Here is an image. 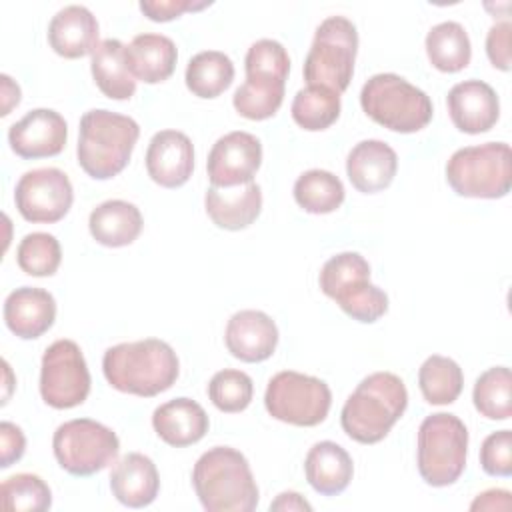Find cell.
<instances>
[{"mask_svg":"<svg viewBox=\"0 0 512 512\" xmlns=\"http://www.w3.org/2000/svg\"><path fill=\"white\" fill-rule=\"evenodd\" d=\"M98 20L86 8L78 4L64 6L58 10L48 24L50 48L62 58H82L96 50L98 42Z\"/></svg>","mask_w":512,"mask_h":512,"instance_id":"21","label":"cell"},{"mask_svg":"<svg viewBox=\"0 0 512 512\" xmlns=\"http://www.w3.org/2000/svg\"><path fill=\"white\" fill-rule=\"evenodd\" d=\"M296 204L310 214H330L344 202V184L328 170H308L294 182Z\"/></svg>","mask_w":512,"mask_h":512,"instance_id":"33","label":"cell"},{"mask_svg":"<svg viewBox=\"0 0 512 512\" xmlns=\"http://www.w3.org/2000/svg\"><path fill=\"white\" fill-rule=\"evenodd\" d=\"M360 104L376 124L400 134L426 128L434 112L432 100L424 90L392 72L368 78L360 92Z\"/></svg>","mask_w":512,"mask_h":512,"instance_id":"6","label":"cell"},{"mask_svg":"<svg viewBox=\"0 0 512 512\" xmlns=\"http://www.w3.org/2000/svg\"><path fill=\"white\" fill-rule=\"evenodd\" d=\"M110 490L116 500L128 508H144L152 504L160 490L156 464L140 452L122 456L110 472Z\"/></svg>","mask_w":512,"mask_h":512,"instance_id":"24","label":"cell"},{"mask_svg":"<svg viewBox=\"0 0 512 512\" xmlns=\"http://www.w3.org/2000/svg\"><path fill=\"white\" fill-rule=\"evenodd\" d=\"M4 510L16 512H44L52 506V492L48 484L28 472L14 474L2 482L0 488Z\"/></svg>","mask_w":512,"mask_h":512,"instance_id":"36","label":"cell"},{"mask_svg":"<svg viewBox=\"0 0 512 512\" xmlns=\"http://www.w3.org/2000/svg\"><path fill=\"white\" fill-rule=\"evenodd\" d=\"M418 384L428 404L444 406L452 404L460 396L464 386V374L452 358L432 354L422 362L418 370Z\"/></svg>","mask_w":512,"mask_h":512,"instance_id":"32","label":"cell"},{"mask_svg":"<svg viewBox=\"0 0 512 512\" xmlns=\"http://www.w3.org/2000/svg\"><path fill=\"white\" fill-rule=\"evenodd\" d=\"M14 202L20 216L36 224H52L62 220L72 202L74 190L70 178L58 168H36L20 176Z\"/></svg>","mask_w":512,"mask_h":512,"instance_id":"14","label":"cell"},{"mask_svg":"<svg viewBox=\"0 0 512 512\" xmlns=\"http://www.w3.org/2000/svg\"><path fill=\"white\" fill-rule=\"evenodd\" d=\"M468 430L464 422L446 412L430 414L418 428V472L430 486L454 484L466 468Z\"/></svg>","mask_w":512,"mask_h":512,"instance_id":"9","label":"cell"},{"mask_svg":"<svg viewBox=\"0 0 512 512\" xmlns=\"http://www.w3.org/2000/svg\"><path fill=\"white\" fill-rule=\"evenodd\" d=\"M66 138V120L50 108L30 110L8 130V144L12 152L26 160L58 156L66 146Z\"/></svg>","mask_w":512,"mask_h":512,"instance_id":"16","label":"cell"},{"mask_svg":"<svg viewBox=\"0 0 512 512\" xmlns=\"http://www.w3.org/2000/svg\"><path fill=\"white\" fill-rule=\"evenodd\" d=\"M308 484L322 496H336L344 492L352 480L354 464L350 454L336 442H316L304 460Z\"/></svg>","mask_w":512,"mask_h":512,"instance_id":"26","label":"cell"},{"mask_svg":"<svg viewBox=\"0 0 512 512\" xmlns=\"http://www.w3.org/2000/svg\"><path fill=\"white\" fill-rule=\"evenodd\" d=\"M356 52L358 32L348 18L322 20L304 60L306 86H324L342 94L352 80Z\"/></svg>","mask_w":512,"mask_h":512,"instance_id":"10","label":"cell"},{"mask_svg":"<svg viewBox=\"0 0 512 512\" xmlns=\"http://www.w3.org/2000/svg\"><path fill=\"white\" fill-rule=\"evenodd\" d=\"M408 406V390L400 376L374 372L348 396L340 412L342 430L360 444H376L388 436Z\"/></svg>","mask_w":512,"mask_h":512,"instance_id":"3","label":"cell"},{"mask_svg":"<svg viewBox=\"0 0 512 512\" xmlns=\"http://www.w3.org/2000/svg\"><path fill=\"white\" fill-rule=\"evenodd\" d=\"M140 126L134 118L104 108L88 110L80 118L76 156L80 168L94 180L120 174L138 142Z\"/></svg>","mask_w":512,"mask_h":512,"instance_id":"4","label":"cell"},{"mask_svg":"<svg viewBox=\"0 0 512 512\" xmlns=\"http://www.w3.org/2000/svg\"><path fill=\"white\" fill-rule=\"evenodd\" d=\"M450 188L464 198H502L512 186V152L506 142L456 150L446 162Z\"/></svg>","mask_w":512,"mask_h":512,"instance_id":"8","label":"cell"},{"mask_svg":"<svg viewBox=\"0 0 512 512\" xmlns=\"http://www.w3.org/2000/svg\"><path fill=\"white\" fill-rule=\"evenodd\" d=\"M472 400L476 410L488 420H508L512 416V374L506 366L482 372L474 384Z\"/></svg>","mask_w":512,"mask_h":512,"instance_id":"35","label":"cell"},{"mask_svg":"<svg viewBox=\"0 0 512 512\" xmlns=\"http://www.w3.org/2000/svg\"><path fill=\"white\" fill-rule=\"evenodd\" d=\"M224 342L228 352L242 362L268 360L278 344V328L274 320L260 310H240L226 324Z\"/></svg>","mask_w":512,"mask_h":512,"instance_id":"19","label":"cell"},{"mask_svg":"<svg viewBox=\"0 0 512 512\" xmlns=\"http://www.w3.org/2000/svg\"><path fill=\"white\" fill-rule=\"evenodd\" d=\"M448 114L452 124L466 134L488 132L500 116V102L494 88L482 80H464L450 88Z\"/></svg>","mask_w":512,"mask_h":512,"instance_id":"18","label":"cell"},{"mask_svg":"<svg viewBox=\"0 0 512 512\" xmlns=\"http://www.w3.org/2000/svg\"><path fill=\"white\" fill-rule=\"evenodd\" d=\"M0 466L10 468L14 462H18L26 450V438L22 430L12 422L0 424Z\"/></svg>","mask_w":512,"mask_h":512,"instance_id":"42","label":"cell"},{"mask_svg":"<svg viewBox=\"0 0 512 512\" xmlns=\"http://www.w3.org/2000/svg\"><path fill=\"white\" fill-rule=\"evenodd\" d=\"M0 80H2V100H4L0 114L8 116L10 110L14 106H18V102H20V88L16 82H12V78L8 74H2Z\"/></svg>","mask_w":512,"mask_h":512,"instance_id":"45","label":"cell"},{"mask_svg":"<svg viewBox=\"0 0 512 512\" xmlns=\"http://www.w3.org/2000/svg\"><path fill=\"white\" fill-rule=\"evenodd\" d=\"M268 414L292 426H318L332 406V392L320 378L294 370L278 372L270 378L264 394Z\"/></svg>","mask_w":512,"mask_h":512,"instance_id":"12","label":"cell"},{"mask_svg":"<svg viewBox=\"0 0 512 512\" xmlns=\"http://www.w3.org/2000/svg\"><path fill=\"white\" fill-rule=\"evenodd\" d=\"M192 486L208 512H252L260 498L246 456L230 446H214L196 460Z\"/></svg>","mask_w":512,"mask_h":512,"instance_id":"2","label":"cell"},{"mask_svg":"<svg viewBox=\"0 0 512 512\" xmlns=\"http://www.w3.org/2000/svg\"><path fill=\"white\" fill-rule=\"evenodd\" d=\"M184 80L194 96L216 98L232 84L234 64L224 52L204 50L190 58Z\"/></svg>","mask_w":512,"mask_h":512,"instance_id":"31","label":"cell"},{"mask_svg":"<svg viewBox=\"0 0 512 512\" xmlns=\"http://www.w3.org/2000/svg\"><path fill=\"white\" fill-rule=\"evenodd\" d=\"M320 288L350 318L372 324L388 310V296L370 284V264L358 252H340L320 270Z\"/></svg>","mask_w":512,"mask_h":512,"instance_id":"7","label":"cell"},{"mask_svg":"<svg viewBox=\"0 0 512 512\" xmlns=\"http://www.w3.org/2000/svg\"><path fill=\"white\" fill-rule=\"evenodd\" d=\"M142 214L138 206L126 200H106L98 204L88 218L92 238L108 248L132 244L142 232Z\"/></svg>","mask_w":512,"mask_h":512,"instance_id":"27","label":"cell"},{"mask_svg":"<svg viewBox=\"0 0 512 512\" xmlns=\"http://www.w3.org/2000/svg\"><path fill=\"white\" fill-rule=\"evenodd\" d=\"M92 78L100 92L112 100H128L136 92V78L128 68L126 46L116 38L102 40L92 52Z\"/></svg>","mask_w":512,"mask_h":512,"instance_id":"29","label":"cell"},{"mask_svg":"<svg viewBox=\"0 0 512 512\" xmlns=\"http://www.w3.org/2000/svg\"><path fill=\"white\" fill-rule=\"evenodd\" d=\"M152 426L166 444L184 448L202 440L210 422L198 402L182 396L160 404L152 414Z\"/></svg>","mask_w":512,"mask_h":512,"instance_id":"25","label":"cell"},{"mask_svg":"<svg viewBox=\"0 0 512 512\" xmlns=\"http://www.w3.org/2000/svg\"><path fill=\"white\" fill-rule=\"evenodd\" d=\"M52 448L68 474L92 476L116 460L120 440L112 428L96 420L74 418L56 428Z\"/></svg>","mask_w":512,"mask_h":512,"instance_id":"11","label":"cell"},{"mask_svg":"<svg viewBox=\"0 0 512 512\" xmlns=\"http://www.w3.org/2000/svg\"><path fill=\"white\" fill-rule=\"evenodd\" d=\"M252 394H254L252 378L246 372L234 370V368L216 372L208 384V398L218 410L228 414L246 410L248 404L252 402Z\"/></svg>","mask_w":512,"mask_h":512,"instance_id":"38","label":"cell"},{"mask_svg":"<svg viewBox=\"0 0 512 512\" xmlns=\"http://www.w3.org/2000/svg\"><path fill=\"white\" fill-rule=\"evenodd\" d=\"M398 170L396 152L382 140L358 142L346 158V174L352 186L364 194L388 188Z\"/></svg>","mask_w":512,"mask_h":512,"instance_id":"22","label":"cell"},{"mask_svg":"<svg viewBox=\"0 0 512 512\" xmlns=\"http://www.w3.org/2000/svg\"><path fill=\"white\" fill-rule=\"evenodd\" d=\"M512 508V498L508 490L492 488L474 498L470 504V510H510Z\"/></svg>","mask_w":512,"mask_h":512,"instance_id":"43","label":"cell"},{"mask_svg":"<svg viewBox=\"0 0 512 512\" xmlns=\"http://www.w3.org/2000/svg\"><path fill=\"white\" fill-rule=\"evenodd\" d=\"M102 370L118 392L152 398L172 388L180 374V362L170 344L144 338L110 346L104 352Z\"/></svg>","mask_w":512,"mask_h":512,"instance_id":"1","label":"cell"},{"mask_svg":"<svg viewBox=\"0 0 512 512\" xmlns=\"http://www.w3.org/2000/svg\"><path fill=\"white\" fill-rule=\"evenodd\" d=\"M204 206L218 228L244 230L260 216L262 190L256 182L232 188L210 186L204 196Z\"/></svg>","mask_w":512,"mask_h":512,"instance_id":"23","label":"cell"},{"mask_svg":"<svg viewBox=\"0 0 512 512\" xmlns=\"http://www.w3.org/2000/svg\"><path fill=\"white\" fill-rule=\"evenodd\" d=\"M246 80L236 88L232 104L248 120L272 118L284 100V86L290 72L286 48L270 38L254 42L244 58Z\"/></svg>","mask_w":512,"mask_h":512,"instance_id":"5","label":"cell"},{"mask_svg":"<svg viewBox=\"0 0 512 512\" xmlns=\"http://www.w3.org/2000/svg\"><path fill=\"white\" fill-rule=\"evenodd\" d=\"M128 68L136 80L158 84L172 76L178 60L176 44L164 34H138L126 46Z\"/></svg>","mask_w":512,"mask_h":512,"instance_id":"28","label":"cell"},{"mask_svg":"<svg viewBox=\"0 0 512 512\" xmlns=\"http://www.w3.org/2000/svg\"><path fill=\"white\" fill-rule=\"evenodd\" d=\"M290 112L300 128L308 132L326 130L340 116V94L324 86H306L296 92Z\"/></svg>","mask_w":512,"mask_h":512,"instance_id":"34","label":"cell"},{"mask_svg":"<svg viewBox=\"0 0 512 512\" xmlns=\"http://www.w3.org/2000/svg\"><path fill=\"white\" fill-rule=\"evenodd\" d=\"M510 34H512V24L510 20L496 22L486 36V54L488 60L492 62L494 68L508 72L510 70Z\"/></svg>","mask_w":512,"mask_h":512,"instance_id":"40","label":"cell"},{"mask_svg":"<svg viewBox=\"0 0 512 512\" xmlns=\"http://www.w3.org/2000/svg\"><path fill=\"white\" fill-rule=\"evenodd\" d=\"M262 164V144L250 132H228L220 136L206 160L212 186L232 188L252 182Z\"/></svg>","mask_w":512,"mask_h":512,"instance_id":"15","label":"cell"},{"mask_svg":"<svg viewBox=\"0 0 512 512\" xmlns=\"http://www.w3.org/2000/svg\"><path fill=\"white\" fill-rule=\"evenodd\" d=\"M56 320V300L44 288L22 286L4 300V322L22 340L40 338Z\"/></svg>","mask_w":512,"mask_h":512,"instance_id":"20","label":"cell"},{"mask_svg":"<svg viewBox=\"0 0 512 512\" xmlns=\"http://www.w3.org/2000/svg\"><path fill=\"white\" fill-rule=\"evenodd\" d=\"M426 54L440 72H460L470 64L472 46L468 32L458 22H440L426 34Z\"/></svg>","mask_w":512,"mask_h":512,"instance_id":"30","label":"cell"},{"mask_svg":"<svg viewBox=\"0 0 512 512\" xmlns=\"http://www.w3.org/2000/svg\"><path fill=\"white\" fill-rule=\"evenodd\" d=\"M62 260L60 242L48 232L26 234L16 250V262L28 276H52Z\"/></svg>","mask_w":512,"mask_h":512,"instance_id":"37","label":"cell"},{"mask_svg":"<svg viewBox=\"0 0 512 512\" xmlns=\"http://www.w3.org/2000/svg\"><path fill=\"white\" fill-rule=\"evenodd\" d=\"M270 510H312V506L298 492H282L270 504Z\"/></svg>","mask_w":512,"mask_h":512,"instance_id":"44","label":"cell"},{"mask_svg":"<svg viewBox=\"0 0 512 512\" xmlns=\"http://www.w3.org/2000/svg\"><path fill=\"white\" fill-rule=\"evenodd\" d=\"M482 470L490 476L508 478L512 474V432L498 430L486 436L480 446Z\"/></svg>","mask_w":512,"mask_h":512,"instance_id":"39","label":"cell"},{"mask_svg":"<svg viewBox=\"0 0 512 512\" xmlns=\"http://www.w3.org/2000/svg\"><path fill=\"white\" fill-rule=\"evenodd\" d=\"M194 170V146L184 132L160 130L146 150V172L162 188L186 184Z\"/></svg>","mask_w":512,"mask_h":512,"instance_id":"17","label":"cell"},{"mask_svg":"<svg viewBox=\"0 0 512 512\" xmlns=\"http://www.w3.org/2000/svg\"><path fill=\"white\" fill-rule=\"evenodd\" d=\"M90 394V372L80 346L74 340H56L42 356L40 396L56 408L80 406Z\"/></svg>","mask_w":512,"mask_h":512,"instance_id":"13","label":"cell"},{"mask_svg":"<svg viewBox=\"0 0 512 512\" xmlns=\"http://www.w3.org/2000/svg\"><path fill=\"white\" fill-rule=\"evenodd\" d=\"M212 2H192V0H142L140 10L152 22H168L184 12H194L210 6Z\"/></svg>","mask_w":512,"mask_h":512,"instance_id":"41","label":"cell"}]
</instances>
